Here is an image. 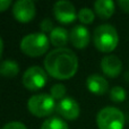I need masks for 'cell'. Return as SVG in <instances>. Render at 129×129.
Masks as SVG:
<instances>
[{"instance_id":"obj_23","label":"cell","mask_w":129,"mask_h":129,"mask_svg":"<svg viewBox=\"0 0 129 129\" xmlns=\"http://www.w3.org/2000/svg\"><path fill=\"white\" fill-rule=\"evenodd\" d=\"M9 5H10V0H0V10H6Z\"/></svg>"},{"instance_id":"obj_13","label":"cell","mask_w":129,"mask_h":129,"mask_svg":"<svg viewBox=\"0 0 129 129\" xmlns=\"http://www.w3.org/2000/svg\"><path fill=\"white\" fill-rule=\"evenodd\" d=\"M114 2L112 0H98L94 4L95 13L101 19H108L114 13Z\"/></svg>"},{"instance_id":"obj_11","label":"cell","mask_w":129,"mask_h":129,"mask_svg":"<svg viewBox=\"0 0 129 129\" xmlns=\"http://www.w3.org/2000/svg\"><path fill=\"white\" fill-rule=\"evenodd\" d=\"M101 68L102 71L109 77H117L120 75L122 70V62L114 54H108L103 57L101 60Z\"/></svg>"},{"instance_id":"obj_3","label":"cell","mask_w":129,"mask_h":129,"mask_svg":"<svg viewBox=\"0 0 129 129\" xmlns=\"http://www.w3.org/2000/svg\"><path fill=\"white\" fill-rule=\"evenodd\" d=\"M50 39L44 33H31L25 35L20 41V50L26 56L40 57L49 49Z\"/></svg>"},{"instance_id":"obj_18","label":"cell","mask_w":129,"mask_h":129,"mask_svg":"<svg viewBox=\"0 0 129 129\" xmlns=\"http://www.w3.org/2000/svg\"><path fill=\"white\" fill-rule=\"evenodd\" d=\"M110 99L113 102H123L126 99V91L121 86H114L110 91Z\"/></svg>"},{"instance_id":"obj_4","label":"cell","mask_w":129,"mask_h":129,"mask_svg":"<svg viewBox=\"0 0 129 129\" xmlns=\"http://www.w3.org/2000/svg\"><path fill=\"white\" fill-rule=\"evenodd\" d=\"M125 114L114 107H105L96 114L99 129H123Z\"/></svg>"},{"instance_id":"obj_1","label":"cell","mask_w":129,"mask_h":129,"mask_svg":"<svg viewBox=\"0 0 129 129\" xmlns=\"http://www.w3.org/2000/svg\"><path fill=\"white\" fill-rule=\"evenodd\" d=\"M45 71L57 79H68L78 69L76 53L67 48H57L50 51L44 59Z\"/></svg>"},{"instance_id":"obj_5","label":"cell","mask_w":129,"mask_h":129,"mask_svg":"<svg viewBox=\"0 0 129 129\" xmlns=\"http://www.w3.org/2000/svg\"><path fill=\"white\" fill-rule=\"evenodd\" d=\"M57 104L54 99L50 94L41 93L31 96L27 101V109L32 114L36 117L50 116L56 110Z\"/></svg>"},{"instance_id":"obj_15","label":"cell","mask_w":129,"mask_h":129,"mask_svg":"<svg viewBox=\"0 0 129 129\" xmlns=\"http://www.w3.org/2000/svg\"><path fill=\"white\" fill-rule=\"evenodd\" d=\"M19 73V66L15 60H4L0 64V74L5 77H15Z\"/></svg>"},{"instance_id":"obj_10","label":"cell","mask_w":129,"mask_h":129,"mask_svg":"<svg viewBox=\"0 0 129 129\" xmlns=\"http://www.w3.org/2000/svg\"><path fill=\"white\" fill-rule=\"evenodd\" d=\"M69 40L75 48L84 49L88 45L89 40H91L89 31L87 29V27L83 26V25H76L71 28L70 33H69Z\"/></svg>"},{"instance_id":"obj_7","label":"cell","mask_w":129,"mask_h":129,"mask_svg":"<svg viewBox=\"0 0 129 129\" xmlns=\"http://www.w3.org/2000/svg\"><path fill=\"white\" fill-rule=\"evenodd\" d=\"M36 13L35 5L32 0H17L13 6L14 17L22 23L31 22Z\"/></svg>"},{"instance_id":"obj_8","label":"cell","mask_w":129,"mask_h":129,"mask_svg":"<svg viewBox=\"0 0 129 129\" xmlns=\"http://www.w3.org/2000/svg\"><path fill=\"white\" fill-rule=\"evenodd\" d=\"M53 15L57 20L64 24L74 22L76 19V10L73 2L68 0H59L53 6Z\"/></svg>"},{"instance_id":"obj_6","label":"cell","mask_w":129,"mask_h":129,"mask_svg":"<svg viewBox=\"0 0 129 129\" xmlns=\"http://www.w3.org/2000/svg\"><path fill=\"white\" fill-rule=\"evenodd\" d=\"M48 82V75L43 68L39 66L29 67L23 75V84L29 91L42 88Z\"/></svg>"},{"instance_id":"obj_20","label":"cell","mask_w":129,"mask_h":129,"mask_svg":"<svg viewBox=\"0 0 129 129\" xmlns=\"http://www.w3.org/2000/svg\"><path fill=\"white\" fill-rule=\"evenodd\" d=\"M54 28L53 24H52L51 19H49V18H44V19L41 22V29H42V33H47V32H50L51 33L52 29Z\"/></svg>"},{"instance_id":"obj_14","label":"cell","mask_w":129,"mask_h":129,"mask_svg":"<svg viewBox=\"0 0 129 129\" xmlns=\"http://www.w3.org/2000/svg\"><path fill=\"white\" fill-rule=\"evenodd\" d=\"M69 40V33L66 28L57 26L50 33V42L57 48H64Z\"/></svg>"},{"instance_id":"obj_16","label":"cell","mask_w":129,"mask_h":129,"mask_svg":"<svg viewBox=\"0 0 129 129\" xmlns=\"http://www.w3.org/2000/svg\"><path fill=\"white\" fill-rule=\"evenodd\" d=\"M41 129H69V128L68 125L66 123V121H63L62 119L58 118V117H52V118H49L45 121H43Z\"/></svg>"},{"instance_id":"obj_17","label":"cell","mask_w":129,"mask_h":129,"mask_svg":"<svg viewBox=\"0 0 129 129\" xmlns=\"http://www.w3.org/2000/svg\"><path fill=\"white\" fill-rule=\"evenodd\" d=\"M77 17L83 24H91L94 20L95 15H94V11L92 10V9L87 8V7H84V8H82L78 11Z\"/></svg>"},{"instance_id":"obj_22","label":"cell","mask_w":129,"mask_h":129,"mask_svg":"<svg viewBox=\"0 0 129 129\" xmlns=\"http://www.w3.org/2000/svg\"><path fill=\"white\" fill-rule=\"evenodd\" d=\"M120 8L126 13H129V0H119L118 1Z\"/></svg>"},{"instance_id":"obj_19","label":"cell","mask_w":129,"mask_h":129,"mask_svg":"<svg viewBox=\"0 0 129 129\" xmlns=\"http://www.w3.org/2000/svg\"><path fill=\"white\" fill-rule=\"evenodd\" d=\"M66 94V86L62 84H54L50 89V95L54 100H62Z\"/></svg>"},{"instance_id":"obj_2","label":"cell","mask_w":129,"mask_h":129,"mask_svg":"<svg viewBox=\"0 0 129 129\" xmlns=\"http://www.w3.org/2000/svg\"><path fill=\"white\" fill-rule=\"evenodd\" d=\"M93 41L96 49L102 52H111L117 48L119 42L118 32L112 25H99L93 33Z\"/></svg>"},{"instance_id":"obj_12","label":"cell","mask_w":129,"mask_h":129,"mask_svg":"<svg viewBox=\"0 0 129 129\" xmlns=\"http://www.w3.org/2000/svg\"><path fill=\"white\" fill-rule=\"evenodd\" d=\"M86 86L89 92L96 94V95H103L108 92L109 88V84H108L107 79L103 76L98 75V74H93L89 75L86 79Z\"/></svg>"},{"instance_id":"obj_21","label":"cell","mask_w":129,"mask_h":129,"mask_svg":"<svg viewBox=\"0 0 129 129\" xmlns=\"http://www.w3.org/2000/svg\"><path fill=\"white\" fill-rule=\"evenodd\" d=\"M2 129H27L24 123L19 122V121H11L8 122L2 127Z\"/></svg>"},{"instance_id":"obj_9","label":"cell","mask_w":129,"mask_h":129,"mask_svg":"<svg viewBox=\"0 0 129 129\" xmlns=\"http://www.w3.org/2000/svg\"><path fill=\"white\" fill-rule=\"evenodd\" d=\"M56 111L67 120H75L79 116V104L71 98H63L57 104Z\"/></svg>"}]
</instances>
